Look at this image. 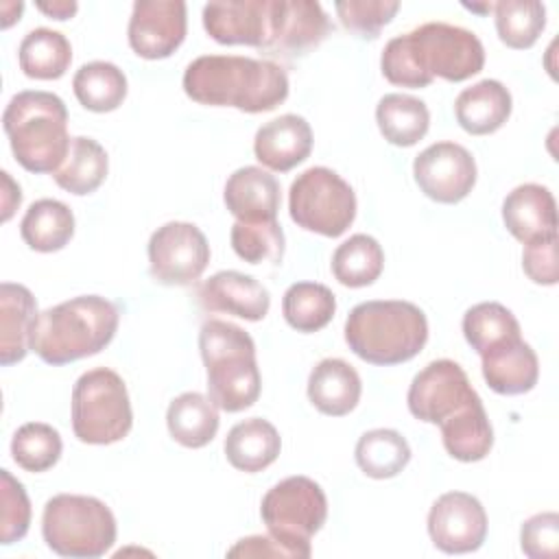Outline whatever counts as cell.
I'll return each mask as SVG.
<instances>
[{
    "mask_svg": "<svg viewBox=\"0 0 559 559\" xmlns=\"http://www.w3.org/2000/svg\"><path fill=\"white\" fill-rule=\"evenodd\" d=\"M485 66L480 39L448 22H426L411 33L386 41L380 70L384 79L400 87H428L435 76L450 83L478 74Z\"/></svg>",
    "mask_w": 559,
    "mask_h": 559,
    "instance_id": "cell-1",
    "label": "cell"
},
{
    "mask_svg": "<svg viewBox=\"0 0 559 559\" xmlns=\"http://www.w3.org/2000/svg\"><path fill=\"white\" fill-rule=\"evenodd\" d=\"M183 92L201 105L271 111L288 98V76L280 63L238 55H203L188 63Z\"/></svg>",
    "mask_w": 559,
    "mask_h": 559,
    "instance_id": "cell-2",
    "label": "cell"
},
{
    "mask_svg": "<svg viewBox=\"0 0 559 559\" xmlns=\"http://www.w3.org/2000/svg\"><path fill=\"white\" fill-rule=\"evenodd\" d=\"M118 321L116 304L100 295H79L37 314L31 349L48 365H68L105 349Z\"/></svg>",
    "mask_w": 559,
    "mask_h": 559,
    "instance_id": "cell-3",
    "label": "cell"
},
{
    "mask_svg": "<svg viewBox=\"0 0 559 559\" xmlns=\"http://www.w3.org/2000/svg\"><path fill=\"white\" fill-rule=\"evenodd\" d=\"M349 349L371 365H400L415 358L428 341L424 310L402 299H373L352 308L345 321Z\"/></svg>",
    "mask_w": 559,
    "mask_h": 559,
    "instance_id": "cell-4",
    "label": "cell"
},
{
    "mask_svg": "<svg viewBox=\"0 0 559 559\" xmlns=\"http://www.w3.org/2000/svg\"><path fill=\"white\" fill-rule=\"evenodd\" d=\"M15 162L28 173H57L70 151L66 103L44 90L11 96L2 114Z\"/></svg>",
    "mask_w": 559,
    "mask_h": 559,
    "instance_id": "cell-5",
    "label": "cell"
},
{
    "mask_svg": "<svg viewBox=\"0 0 559 559\" xmlns=\"http://www.w3.org/2000/svg\"><path fill=\"white\" fill-rule=\"evenodd\" d=\"M199 349L207 371V397L225 413H240L260 397L262 378L253 338L238 325L210 319L201 325Z\"/></svg>",
    "mask_w": 559,
    "mask_h": 559,
    "instance_id": "cell-6",
    "label": "cell"
},
{
    "mask_svg": "<svg viewBox=\"0 0 559 559\" xmlns=\"http://www.w3.org/2000/svg\"><path fill=\"white\" fill-rule=\"evenodd\" d=\"M41 535L46 546L61 557L96 559L116 542V518L94 496L57 493L44 507Z\"/></svg>",
    "mask_w": 559,
    "mask_h": 559,
    "instance_id": "cell-7",
    "label": "cell"
},
{
    "mask_svg": "<svg viewBox=\"0 0 559 559\" xmlns=\"http://www.w3.org/2000/svg\"><path fill=\"white\" fill-rule=\"evenodd\" d=\"M133 413L124 380L107 369L85 371L72 389L74 437L92 445H109L129 435Z\"/></svg>",
    "mask_w": 559,
    "mask_h": 559,
    "instance_id": "cell-8",
    "label": "cell"
},
{
    "mask_svg": "<svg viewBox=\"0 0 559 559\" xmlns=\"http://www.w3.org/2000/svg\"><path fill=\"white\" fill-rule=\"evenodd\" d=\"M260 518L271 537L282 542L293 557H310V537L325 524L328 498L308 476H288L273 485L262 502Z\"/></svg>",
    "mask_w": 559,
    "mask_h": 559,
    "instance_id": "cell-9",
    "label": "cell"
},
{
    "mask_svg": "<svg viewBox=\"0 0 559 559\" xmlns=\"http://www.w3.org/2000/svg\"><path fill=\"white\" fill-rule=\"evenodd\" d=\"M288 212L301 229L338 238L356 218V194L332 168L312 166L290 183Z\"/></svg>",
    "mask_w": 559,
    "mask_h": 559,
    "instance_id": "cell-10",
    "label": "cell"
},
{
    "mask_svg": "<svg viewBox=\"0 0 559 559\" xmlns=\"http://www.w3.org/2000/svg\"><path fill=\"white\" fill-rule=\"evenodd\" d=\"M207 262L210 245L197 225L170 221L151 234L148 269L159 284L188 286L203 275Z\"/></svg>",
    "mask_w": 559,
    "mask_h": 559,
    "instance_id": "cell-11",
    "label": "cell"
},
{
    "mask_svg": "<svg viewBox=\"0 0 559 559\" xmlns=\"http://www.w3.org/2000/svg\"><path fill=\"white\" fill-rule=\"evenodd\" d=\"M478 393L469 384L463 367L450 358L428 362L408 386V411L426 424H441L452 413L469 404Z\"/></svg>",
    "mask_w": 559,
    "mask_h": 559,
    "instance_id": "cell-12",
    "label": "cell"
},
{
    "mask_svg": "<svg viewBox=\"0 0 559 559\" xmlns=\"http://www.w3.org/2000/svg\"><path fill=\"white\" fill-rule=\"evenodd\" d=\"M419 190L437 203L463 201L476 183L474 155L456 142H435L413 162Z\"/></svg>",
    "mask_w": 559,
    "mask_h": 559,
    "instance_id": "cell-13",
    "label": "cell"
},
{
    "mask_svg": "<svg viewBox=\"0 0 559 559\" xmlns=\"http://www.w3.org/2000/svg\"><path fill=\"white\" fill-rule=\"evenodd\" d=\"M428 535L441 552H474L487 537V513L480 500L465 491L439 496L428 513Z\"/></svg>",
    "mask_w": 559,
    "mask_h": 559,
    "instance_id": "cell-14",
    "label": "cell"
},
{
    "mask_svg": "<svg viewBox=\"0 0 559 559\" xmlns=\"http://www.w3.org/2000/svg\"><path fill=\"white\" fill-rule=\"evenodd\" d=\"M203 28L225 46L269 48L275 31V0H227L203 7Z\"/></svg>",
    "mask_w": 559,
    "mask_h": 559,
    "instance_id": "cell-15",
    "label": "cell"
},
{
    "mask_svg": "<svg viewBox=\"0 0 559 559\" xmlns=\"http://www.w3.org/2000/svg\"><path fill=\"white\" fill-rule=\"evenodd\" d=\"M188 17L181 0H140L129 17V46L142 59H166L186 39Z\"/></svg>",
    "mask_w": 559,
    "mask_h": 559,
    "instance_id": "cell-16",
    "label": "cell"
},
{
    "mask_svg": "<svg viewBox=\"0 0 559 559\" xmlns=\"http://www.w3.org/2000/svg\"><path fill=\"white\" fill-rule=\"evenodd\" d=\"M330 28V20L319 2L275 0V31L266 52L288 59L301 57L317 48Z\"/></svg>",
    "mask_w": 559,
    "mask_h": 559,
    "instance_id": "cell-17",
    "label": "cell"
},
{
    "mask_svg": "<svg viewBox=\"0 0 559 559\" xmlns=\"http://www.w3.org/2000/svg\"><path fill=\"white\" fill-rule=\"evenodd\" d=\"M197 299L207 312H227L245 321H260L271 308L269 290L253 277L240 271H218L205 280Z\"/></svg>",
    "mask_w": 559,
    "mask_h": 559,
    "instance_id": "cell-18",
    "label": "cell"
},
{
    "mask_svg": "<svg viewBox=\"0 0 559 559\" xmlns=\"http://www.w3.org/2000/svg\"><path fill=\"white\" fill-rule=\"evenodd\" d=\"M310 151L312 129L308 120L297 114L277 116L255 131V159L275 173H288L297 164L306 162Z\"/></svg>",
    "mask_w": 559,
    "mask_h": 559,
    "instance_id": "cell-19",
    "label": "cell"
},
{
    "mask_svg": "<svg viewBox=\"0 0 559 559\" xmlns=\"http://www.w3.org/2000/svg\"><path fill=\"white\" fill-rule=\"evenodd\" d=\"M480 369L487 386L500 395L528 393L539 378V360L535 349L522 338H509L480 354Z\"/></svg>",
    "mask_w": 559,
    "mask_h": 559,
    "instance_id": "cell-20",
    "label": "cell"
},
{
    "mask_svg": "<svg viewBox=\"0 0 559 559\" xmlns=\"http://www.w3.org/2000/svg\"><path fill=\"white\" fill-rule=\"evenodd\" d=\"M502 221L520 242L557 234V203L552 192L539 183H522L502 201Z\"/></svg>",
    "mask_w": 559,
    "mask_h": 559,
    "instance_id": "cell-21",
    "label": "cell"
},
{
    "mask_svg": "<svg viewBox=\"0 0 559 559\" xmlns=\"http://www.w3.org/2000/svg\"><path fill=\"white\" fill-rule=\"evenodd\" d=\"M223 201L236 221H275L280 210V181L260 166H242L229 175Z\"/></svg>",
    "mask_w": 559,
    "mask_h": 559,
    "instance_id": "cell-22",
    "label": "cell"
},
{
    "mask_svg": "<svg viewBox=\"0 0 559 559\" xmlns=\"http://www.w3.org/2000/svg\"><path fill=\"white\" fill-rule=\"evenodd\" d=\"M37 314V301L26 286L0 284V362L4 367L26 358Z\"/></svg>",
    "mask_w": 559,
    "mask_h": 559,
    "instance_id": "cell-23",
    "label": "cell"
},
{
    "mask_svg": "<svg viewBox=\"0 0 559 559\" xmlns=\"http://www.w3.org/2000/svg\"><path fill=\"white\" fill-rule=\"evenodd\" d=\"M511 107V92L496 79H483L456 96L454 116L463 131L489 135L509 120Z\"/></svg>",
    "mask_w": 559,
    "mask_h": 559,
    "instance_id": "cell-24",
    "label": "cell"
},
{
    "mask_svg": "<svg viewBox=\"0 0 559 559\" xmlns=\"http://www.w3.org/2000/svg\"><path fill=\"white\" fill-rule=\"evenodd\" d=\"M360 393L358 371L341 358H323L308 376V400L323 415L343 417L352 413Z\"/></svg>",
    "mask_w": 559,
    "mask_h": 559,
    "instance_id": "cell-25",
    "label": "cell"
},
{
    "mask_svg": "<svg viewBox=\"0 0 559 559\" xmlns=\"http://www.w3.org/2000/svg\"><path fill=\"white\" fill-rule=\"evenodd\" d=\"M439 428L445 452L463 463L483 461L493 445V430L480 397L452 413Z\"/></svg>",
    "mask_w": 559,
    "mask_h": 559,
    "instance_id": "cell-26",
    "label": "cell"
},
{
    "mask_svg": "<svg viewBox=\"0 0 559 559\" xmlns=\"http://www.w3.org/2000/svg\"><path fill=\"white\" fill-rule=\"evenodd\" d=\"M282 439L277 428L262 419L249 417L236 424L225 437V456L231 467L255 474L266 469L280 456Z\"/></svg>",
    "mask_w": 559,
    "mask_h": 559,
    "instance_id": "cell-27",
    "label": "cell"
},
{
    "mask_svg": "<svg viewBox=\"0 0 559 559\" xmlns=\"http://www.w3.org/2000/svg\"><path fill=\"white\" fill-rule=\"evenodd\" d=\"M166 426L179 445L197 450L216 437L221 426L218 408L203 393L188 391L168 404Z\"/></svg>",
    "mask_w": 559,
    "mask_h": 559,
    "instance_id": "cell-28",
    "label": "cell"
},
{
    "mask_svg": "<svg viewBox=\"0 0 559 559\" xmlns=\"http://www.w3.org/2000/svg\"><path fill=\"white\" fill-rule=\"evenodd\" d=\"M20 234L33 251H59L74 236V214L57 199H39L28 205L20 223Z\"/></svg>",
    "mask_w": 559,
    "mask_h": 559,
    "instance_id": "cell-29",
    "label": "cell"
},
{
    "mask_svg": "<svg viewBox=\"0 0 559 559\" xmlns=\"http://www.w3.org/2000/svg\"><path fill=\"white\" fill-rule=\"evenodd\" d=\"M17 61L28 79L55 81L68 72L72 63V46L59 31L33 28L20 41Z\"/></svg>",
    "mask_w": 559,
    "mask_h": 559,
    "instance_id": "cell-30",
    "label": "cell"
},
{
    "mask_svg": "<svg viewBox=\"0 0 559 559\" xmlns=\"http://www.w3.org/2000/svg\"><path fill=\"white\" fill-rule=\"evenodd\" d=\"M380 133L393 146L417 144L430 127V111L424 100L408 94H384L376 107Z\"/></svg>",
    "mask_w": 559,
    "mask_h": 559,
    "instance_id": "cell-31",
    "label": "cell"
},
{
    "mask_svg": "<svg viewBox=\"0 0 559 559\" xmlns=\"http://www.w3.org/2000/svg\"><path fill=\"white\" fill-rule=\"evenodd\" d=\"M109 159L105 148L92 138L76 135L70 140V151L52 177L66 192L83 197L94 192L105 181Z\"/></svg>",
    "mask_w": 559,
    "mask_h": 559,
    "instance_id": "cell-32",
    "label": "cell"
},
{
    "mask_svg": "<svg viewBox=\"0 0 559 559\" xmlns=\"http://www.w3.org/2000/svg\"><path fill=\"white\" fill-rule=\"evenodd\" d=\"M76 100L96 114L114 111L127 98V76L109 61H90L81 66L72 79Z\"/></svg>",
    "mask_w": 559,
    "mask_h": 559,
    "instance_id": "cell-33",
    "label": "cell"
},
{
    "mask_svg": "<svg viewBox=\"0 0 559 559\" xmlns=\"http://www.w3.org/2000/svg\"><path fill=\"white\" fill-rule=\"evenodd\" d=\"M384 269V251L369 234H354L332 253L334 277L349 288L373 284Z\"/></svg>",
    "mask_w": 559,
    "mask_h": 559,
    "instance_id": "cell-34",
    "label": "cell"
},
{
    "mask_svg": "<svg viewBox=\"0 0 559 559\" xmlns=\"http://www.w3.org/2000/svg\"><path fill=\"white\" fill-rule=\"evenodd\" d=\"M286 323L304 334L325 328L336 312L334 293L317 282H295L286 288L282 299Z\"/></svg>",
    "mask_w": 559,
    "mask_h": 559,
    "instance_id": "cell-35",
    "label": "cell"
},
{
    "mask_svg": "<svg viewBox=\"0 0 559 559\" xmlns=\"http://www.w3.org/2000/svg\"><path fill=\"white\" fill-rule=\"evenodd\" d=\"M358 467L376 480L397 476L411 461L408 441L391 428H376L365 432L354 450Z\"/></svg>",
    "mask_w": 559,
    "mask_h": 559,
    "instance_id": "cell-36",
    "label": "cell"
},
{
    "mask_svg": "<svg viewBox=\"0 0 559 559\" xmlns=\"http://www.w3.org/2000/svg\"><path fill=\"white\" fill-rule=\"evenodd\" d=\"M491 11L500 41L513 50L531 48L546 28V7L537 0H502Z\"/></svg>",
    "mask_w": 559,
    "mask_h": 559,
    "instance_id": "cell-37",
    "label": "cell"
},
{
    "mask_svg": "<svg viewBox=\"0 0 559 559\" xmlns=\"http://www.w3.org/2000/svg\"><path fill=\"white\" fill-rule=\"evenodd\" d=\"M463 336L480 356L491 347L522 334L515 314L507 306L498 301H480L465 312Z\"/></svg>",
    "mask_w": 559,
    "mask_h": 559,
    "instance_id": "cell-38",
    "label": "cell"
},
{
    "mask_svg": "<svg viewBox=\"0 0 559 559\" xmlns=\"http://www.w3.org/2000/svg\"><path fill=\"white\" fill-rule=\"evenodd\" d=\"M63 443L57 428L41 421H28L20 426L11 439L13 461L33 474L50 469L61 456Z\"/></svg>",
    "mask_w": 559,
    "mask_h": 559,
    "instance_id": "cell-39",
    "label": "cell"
},
{
    "mask_svg": "<svg viewBox=\"0 0 559 559\" xmlns=\"http://www.w3.org/2000/svg\"><path fill=\"white\" fill-rule=\"evenodd\" d=\"M231 249L238 258L249 264H280L284 258V231L282 225L275 221H260V223H242L236 221L231 225Z\"/></svg>",
    "mask_w": 559,
    "mask_h": 559,
    "instance_id": "cell-40",
    "label": "cell"
},
{
    "mask_svg": "<svg viewBox=\"0 0 559 559\" xmlns=\"http://www.w3.org/2000/svg\"><path fill=\"white\" fill-rule=\"evenodd\" d=\"M0 542L9 546L24 539L31 526V500L9 469H0Z\"/></svg>",
    "mask_w": 559,
    "mask_h": 559,
    "instance_id": "cell-41",
    "label": "cell"
},
{
    "mask_svg": "<svg viewBox=\"0 0 559 559\" xmlns=\"http://www.w3.org/2000/svg\"><path fill=\"white\" fill-rule=\"evenodd\" d=\"M341 24L358 37H378L380 31L393 20L400 2L386 0H345L334 4Z\"/></svg>",
    "mask_w": 559,
    "mask_h": 559,
    "instance_id": "cell-42",
    "label": "cell"
},
{
    "mask_svg": "<svg viewBox=\"0 0 559 559\" xmlns=\"http://www.w3.org/2000/svg\"><path fill=\"white\" fill-rule=\"evenodd\" d=\"M520 548L531 559H557L559 515L555 511L528 518L520 528Z\"/></svg>",
    "mask_w": 559,
    "mask_h": 559,
    "instance_id": "cell-43",
    "label": "cell"
},
{
    "mask_svg": "<svg viewBox=\"0 0 559 559\" xmlns=\"http://www.w3.org/2000/svg\"><path fill=\"white\" fill-rule=\"evenodd\" d=\"M522 269L531 282L542 286H555L559 282L557 234L526 242L522 251Z\"/></svg>",
    "mask_w": 559,
    "mask_h": 559,
    "instance_id": "cell-44",
    "label": "cell"
},
{
    "mask_svg": "<svg viewBox=\"0 0 559 559\" xmlns=\"http://www.w3.org/2000/svg\"><path fill=\"white\" fill-rule=\"evenodd\" d=\"M227 557H293L290 550L271 535H251L238 539L229 550Z\"/></svg>",
    "mask_w": 559,
    "mask_h": 559,
    "instance_id": "cell-45",
    "label": "cell"
},
{
    "mask_svg": "<svg viewBox=\"0 0 559 559\" xmlns=\"http://www.w3.org/2000/svg\"><path fill=\"white\" fill-rule=\"evenodd\" d=\"M2 183H4V194H2V221H9L13 210L20 207L22 203V192L20 186L13 183V179L9 177V173H2Z\"/></svg>",
    "mask_w": 559,
    "mask_h": 559,
    "instance_id": "cell-46",
    "label": "cell"
},
{
    "mask_svg": "<svg viewBox=\"0 0 559 559\" xmlns=\"http://www.w3.org/2000/svg\"><path fill=\"white\" fill-rule=\"evenodd\" d=\"M41 13H46L52 20H68L76 13L79 4L72 0H52V2H37L35 4Z\"/></svg>",
    "mask_w": 559,
    "mask_h": 559,
    "instance_id": "cell-47",
    "label": "cell"
}]
</instances>
